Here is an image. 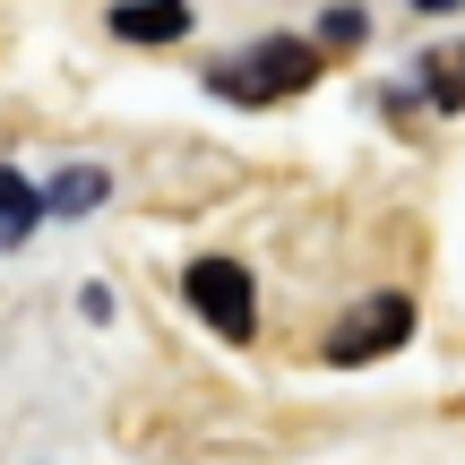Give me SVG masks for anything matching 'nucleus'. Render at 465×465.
Returning <instances> with one entry per match:
<instances>
[{"mask_svg":"<svg viewBox=\"0 0 465 465\" xmlns=\"http://www.w3.org/2000/svg\"><path fill=\"white\" fill-rule=\"evenodd\" d=\"M311 78H319V44H302V35H267V44H250L242 61H224L207 86H216L224 104H284V95H302Z\"/></svg>","mask_w":465,"mask_h":465,"instance_id":"obj_1","label":"nucleus"},{"mask_svg":"<svg viewBox=\"0 0 465 465\" xmlns=\"http://www.w3.org/2000/svg\"><path fill=\"white\" fill-rule=\"evenodd\" d=\"M182 293H190V311H199L216 336H232V345H250V336H259V293H250V267L199 259V267L182 276Z\"/></svg>","mask_w":465,"mask_h":465,"instance_id":"obj_2","label":"nucleus"},{"mask_svg":"<svg viewBox=\"0 0 465 465\" xmlns=\"http://www.w3.org/2000/svg\"><path fill=\"white\" fill-rule=\"evenodd\" d=\"M405 336H414V302H405V293H380V302H362V311L328 336V362L353 371V362H371V353H397Z\"/></svg>","mask_w":465,"mask_h":465,"instance_id":"obj_3","label":"nucleus"},{"mask_svg":"<svg viewBox=\"0 0 465 465\" xmlns=\"http://www.w3.org/2000/svg\"><path fill=\"white\" fill-rule=\"evenodd\" d=\"M113 35L121 44H182L190 35V0H121Z\"/></svg>","mask_w":465,"mask_h":465,"instance_id":"obj_4","label":"nucleus"},{"mask_svg":"<svg viewBox=\"0 0 465 465\" xmlns=\"http://www.w3.org/2000/svg\"><path fill=\"white\" fill-rule=\"evenodd\" d=\"M44 216H52V207H44V190H35L17 164H0V250H17Z\"/></svg>","mask_w":465,"mask_h":465,"instance_id":"obj_5","label":"nucleus"},{"mask_svg":"<svg viewBox=\"0 0 465 465\" xmlns=\"http://www.w3.org/2000/svg\"><path fill=\"white\" fill-rule=\"evenodd\" d=\"M104 190H113V182H104L95 164H69L61 182L44 190V207H52V216H86V207H104Z\"/></svg>","mask_w":465,"mask_h":465,"instance_id":"obj_6","label":"nucleus"},{"mask_svg":"<svg viewBox=\"0 0 465 465\" xmlns=\"http://www.w3.org/2000/svg\"><path fill=\"white\" fill-rule=\"evenodd\" d=\"M422 95H431V104H449V113H457V104H465V52H449V61L431 52V61H422Z\"/></svg>","mask_w":465,"mask_h":465,"instance_id":"obj_7","label":"nucleus"},{"mask_svg":"<svg viewBox=\"0 0 465 465\" xmlns=\"http://www.w3.org/2000/svg\"><path fill=\"white\" fill-rule=\"evenodd\" d=\"M414 9H431V17H449V9H465V0H414Z\"/></svg>","mask_w":465,"mask_h":465,"instance_id":"obj_8","label":"nucleus"}]
</instances>
